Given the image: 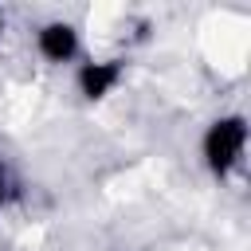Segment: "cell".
Returning a JSON list of instances; mask_svg holds the SVG:
<instances>
[{"instance_id": "3957f363", "label": "cell", "mask_w": 251, "mask_h": 251, "mask_svg": "<svg viewBox=\"0 0 251 251\" xmlns=\"http://www.w3.org/2000/svg\"><path fill=\"white\" fill-rule=\"evenodd\" d=\"M118 75H122L118 63H86V67L78 71V86H82L86 98H102V94L118 82Z\"/></svg>"}, {"instance_id": "5b68a950", "label": "cell", "mask_w": 251, "mask_h": 251, "mask_svg": "<svg viewBox=\"0 0 251 251\" xmlns=\"http://www.w3.org/2000/svg\"><path fill=\"white\" fill-rule=\"evenodd\" d=\"M0 27H4V16H0Z\"/></svg>"}, {"instance_id": "7a4b0ae2", "label": "cell", "mask_w": 251, "mask_h": 251, "mask_svg": "<svg viewBox=\"0 0 251 251\" xmlns=\"http://www.w3.org/2000/svg\"><path fill=\"white\" fill-rule=\"evenodd\" d=\"M75 47H78V39H75V27H71V24H47V27L39 31V51H43L51 63L71 59Z\"/></svg>"}, {"instance_id": "277c9868", "label": "cell", "mask_w": 251, "mask_h": 251, "mask_svg": "<svg viewBox=\"0 0 251 251\" xmlns=\"http://www.w3.org/2000/svg\"><path fill=\"white\" fill-rule=\"evenodd\" d=\"M0 196H4V173H0Z\"/></svg>"}, {"instance_id": "6da1fadb", "label": "cell", "mask_w": 251, "mask_h": 251, "mask_svg": "<svg viewBox=\"0 0 251 251\" xmlns=\"http://www.w3.org/2000/svg\"><path fill=\"white\" fill-rule=\"evenodd\" d=\"M243 141H247L243 118H220L204 137V157H208L212 173H227L235 165V157L243 153Z\"/></svg>"}]
</instances>
